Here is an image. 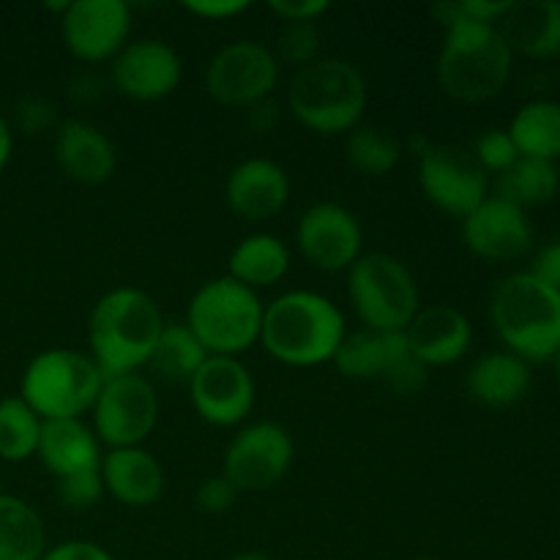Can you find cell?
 <instances>
[{
	"instance_id": "obj_21",
	"label": "cell",
	"mask_w": 560,
	"mask_h": 560,
	"mask_svg": "<svg viewBox=\"0 0 560 560\" xmlns=\"http://www.w3.org/2000/svg\"><path fill=\"white\" fill-rule=\"evenodd\" d=\"M55 162L74 184L102 186L115 175L118 151L96 124L69 118L55 131Z\"/></svg>"
},
{
	"instance_id": "obj_7",
	"label": "cell",
	"mask_w": 560,
	"mask_h": 560,
	"mask_svg": "<svg viewBox=\"0 0 560 560\" xmlns=\"http://www.w3.org/2000/svg\"><path fill=\"white\" fill-rule=\"evenodd\" d=\"M104 375L91 355L74 348H49L33 355L20 381V397L42 421L82 419L91 413Z\"/></svg>"
},
{
	"instance_id": "obj_2",
	"label": "cell",
	"mask_w": 560,
	"mask_h": 560,
	"mask_svg": "<svg viewBox=\"0 0 560 560\" xmlns=\"http://www.w3.org/2000/svg\"><path fill=\"white\" fill-rule=\"evenodd\" d=\"M348 326L331 299L315 290H290L266 304L260 345L284 366L331 364Z\"/></svg>"
},
{
	"instance_id": "obj_45",
	"label": "cell",
	"mask_w": 560,
	"mask_h": 560,
	"mask_svg": "<svg viewBox=\"0 0 560 560\" xmlns=\"http://www.w3.org/2000/svg\"><path fill=\"white\" fill-rule=\"evenodd\" d=\"M552 364H556V375H558V381H560V348H558V353L552 355Z\"/></svg>"
},
{
	"instance_id": "obj_30",
	"label": "cell",
	"mask_w": 560,
	"mask_h": 560,
	"mask_svg": "<svg viewBox=\"0 0 560 560\" xmlns=\"http://www.w3.org/2000/svg\"><path fill=\"white\" fill-rule=\"evenodd\" d=\"M206 359L208 350L202 348V342L191 334L186 323H164L148 366L162 381L186 383L189 386V381L206 364Z\"/></svg>"
},
{
	"instance_id": "obj_25",
	"label": "cell",
	"mask_w": 560,
	"mask_h": 560,
	"mask_svg": "<svg viewBox=\"0 0 560 560\" xmlns=\"http://www.w3.org/2000/svg\"><path fill=\"white\" fill-rule=\"evenodd\" d=\"M530 364L509 350H492L479 355L465 377L470 399H476L485 408H509L525 399L530 392Z\"/></svg>"
},
{
	"instance_id": "obj_34",
	"label": "cell",
	"mask_w": 560,
	"mask_h": 560,
	"mask_svg": "<svg viewBox=\"0 0 560 560\" xmlns=\"http://www.w3.org/2000/svg\"><path fill=\"white\" fill-rule=\"evenodd\" d=\"M470 153L476 156V162L481 164L487 175H501L512 167L520 159L517 145H514L512 135L506 129H487L485 135H479V140L474 142Z\"/></svg>"
},
{
	"instance_id": "obj_4",
	"label": "cell",
	"mask_w": 560,
	"mask_h": 560,
	"mask_svg": "<svg viewBox=\"0 0 560 560\" xmlns=\"http://www.w3.org/2000/svg\"><path fill=\"white\" fill-rule=\"evenodd\" d=\"M490 320L509 353L528 364H545L560 348V290L530 271L509 273L495 284Z\"/></svg>"
},
{
	"instance_id": "obj_24",
	"label": "cell",
	"mask_w": 560,
	"mask_h": 560,
	"mask_svg": "<svg viewBox=\"0 0 560 560\" xmlns=\"http://www.w3.org/2000/svg\"><path fill=\"white\" fill-rule=\"evenodd\" d=\"M102 443L82 419L42 421L38 459L55 479L102 468Z\"/></svg>"
},
{
	"instance_id": "obj_40",
	"label": "cell",
	"mask_w": 560,
	"mask_h": 560,
	"mask_svg": "<svg viewBox=\"0 0 560 560\" xmlns=\"http://www.w3.org/2000/svg\"><path fill=\"white\" fill-rule=\"evenodd\" d=\"M530 273L545 284H550V288L560 290V238L536 252L534 262H530Z\"/></svg>"
},
{
	"instance_id": "obj_29",
	"label": "cell",
	"mask_w": 560,
	"mask_h": 560,
	"mask_svg": "<svg viewBox=\"0 0 560 560\" xmlns=\"http://www.w3.org/2000/svg\"><path fill=\"white\" fill-rule=\"evenodd\" d=\"M47 552V530L27 501L0 495V560H42Z\"/></svg>"
},
{
	"instance_id": "obj_36",
	"label": "cell",
	"mask_w": 560,
	"mask_h": 560,
	"mask_svg": "<svg viewBox=\"0 0 560 560\" xmlns=\"http://www.w3.org/2000/svg\"><path fill=\"white\" fill-rule=\"evenodd\" d=\"M235 498H238V492H235V487L222 474L202 479V485L195 492V503L202 514L230 512L235 506Z\"/></svg>"
},
{
	"instance_id": "obj_15",
	"label": "cell",
	"mask_w": 560,
	"mask_h": 560,
	"mask_svg": "<svg viewBox=\"0 0 560 560\" xmlns=\"http://www.w3.org/2000/svg\"><path fill=\"white\" fill-rule=\"evenodd\" d=\"M189 399L206 424L230 430L244 424L257 402V386L249 366L230 355H208L189 381Z\"/></svg>"
},
{
	"instance_id": "obj_46",
	"label": "cell",
	"mask_w": 560,
	"mask_h": 560,
	"mask_svg": "<svg viewBox=\"0 0 560 560\" xmlns=\"http://www.w3.org/2000/svg\"><path fill=\"white\" fill-rule=\"evenodd\" d=\"M413 560H441V558H430V556H424V558H413Z\"/></svg>"
},
{
	"instance_id": "obj_3",
	"label": "cell",
	"mask_w": 560,
	"mask_h": 560,
	"mask_svg": "<svg viewBox=\"0 0 560 560\" xmlns=\"http://www.w3.org/2000/svg\"><path fill=\"white\" fill-rule=\"evenodd\" d=\"M162 328V310L145 290L126 284L107 290L88 317V355L104 377L131 375L148 366Z\"/></svg>"
},
{
	"instance_id": "obj_18",
	"label": "cell",
	"mask_w": 560,
	"mask_h": 560,
	"mask_svg": "<svg viewBox=\"0 0 560 560\" xmlns=\"http://www.w3.org/2000/svg\"><path fill=\"white\" fill-rule=\"evenodd\" d=\"M463 241L470 255L487 262L520 260L530 249L534 228L523 208L490 195L463 219Z\"/></svg>"
},
{
	"instance_id": "obj_16",
	"label": "cell",
	"mask_w": 560,
	"mask_h": 560,
	"mask_svg": "<svg viewBox=\"0 0 560 560\" xmlns=\"http://www.w3.org/2000/svg\"><path fill=\"white\" fill-rule=\"evenodd\" d=\"M60 36L80 63H104L129 44L131 9L124 0H74L60 14Z\"/></svg>"
},
{
	"instance_id": "obj_37",
	"label": "cell",
	"mask_w": 560,
	"mask_h": 560,
	"mask_svg": "<svg viewBox=\"0 0 560 560\" xmlns=\"http://www.w3.org/2000/svg\"><path fill=\"white\" fill-rule=\"evenodd\" d=\"M328 9H331L328 0H271V3H268V11H271L277 20H282V25H293V22H317Z\"/></svg>"
},
{
	"instance_id": "obj_6",
	"label": "cell",
	"mask_w": 560,
	"mask_h": 560,
	"mask_svg": "<svg viewBox=\"0 0 560 560\" xmlns=\"http://www.w3.org/2000/svg\"><path fill=\"white\" fill-rule=\"evenodd\" d=\"M262 312L260 293L244 288L233 277H217L200 284L186 306V326L191 328L208 355L241 359L260 342Z\"/></svg>"
},
{
	"instance_id": "obj_39",
	"label": "cell",
	"mask_w": 560,
	"mask_h": 560,
	"mask_svg": "<svg viewBox=\"0 0 560 560\" xmlns=\"http://www.w3.org/2000/svg\"><path fill=\"white\" fill-rule=\"evenodd\" d=\"M42 560H115L102 545L88 539H69L60 545L47 547Z\"/></svg>"
},
{
	"instance_id": "obj_41",
	"label": "cell",
	"mask_w": 560,
	"mask_h": 560,
	"mask_svg": "<svg viewBox=\"0 0 560 560\" xmlns=\"http://www.w3.org/2000/svg\"><path fill=\"white\" fill-rule=\"evenodd\" d=\"M49 120H52V107H49L44 98H25V102H22V107H20L22 129H27V131L44 129Z\"/></svg>"
},
{
	"instance_id": "obj_28",
	"label": "cell",
	"mask_w": 560,
	"mask_h": 560,
	"mask_svg": "<svg viewBox=\"0 0 560 560\" xmlns=\"http://www.w3.org/2000/svg\"><path fill=\"white\" fill-rule=\"evenodd\" d=\"M560 191V170L558 164L541 162V159L520 156L506 173L498 175L495 197L523 208L547 206L558 197Z\"/></svg>"
},
{
	"instance_id": "obj_38",
	"label": "cell",
	"mask_w": 560,
	"mask_h": 560,
	"mask_svg": "<svg viewBox=\"0 0 560 560\" xmlns=\"http://www.w3.org/2000/svg\"><path fill=\"white\" fill-rule=\"evenodd\" d=\"M184 9L197 20L228 22L249 11V0H189V3H184Z\"/></svg>"
},
{
	"instance_id": "obj_44",
	"label": "cell",
	"mask_w": 560,
	"mask_h": 560,
	"mask_svg": "<svg viewBox=\"0 0 560 560\" xmlns=\"http://www.w3.org/2000/svg\"><path fill=\"white\" fill-rule=\"evenodd\" d=\"M230 560H271L266 556V552H257V550H246V552H238V556H233Z\"/></svg>"
},
{
	"instance_id": "obj_32",
	"label": "cell",
	"mask_w": 560,
	"mask_h": 560,
	"mask_svg": "<svg viewBox=\"0 0 560 560\" xmlns=\"http://www.w3.org/2000/svg\"><path fill=\"white\" fill-rule=\"evenodd\" d=\"M38 438H42V419L16 397L0 399V459L5 463H25L36 457Z\"/></svg>"
},
{
	"instance_id": "obj_23",
	"label": "cell",
	"mask_w": 560,
	"mask_h": 560,
	"mask_svg": "<svg viewBox=\"0 0 560 560\" xmlns=\"http://www.w3.org/2000/svg\"><path fill=\"white\" fill-rule=\"evenodd\" d=\"M495 27L512 55L534 60L560 55V0H512Z\"/></svg>"
},
{
	"instance_id": "obj_19",
	"label": "cell",
	"mask_w": 560,
	"mask_h": 560,
	"mask_svg": "<svg viewBox=\"0 0 560 560\" xmlns=\"http://www.w3.org/2000/svg\"><path fill=\"white\" fill-rule=\"evenodd\" d=\"M224 202L238 219L249 224L279 217L290 202V178L282 164L271 159H246L235 164L224 180Z\"/></svg>"
},
{
	"instance_id": "obj_14",
	"label": "cell",
	"mask_w": 560,
	"mask_h": 560,
	"mask_svg": "<svg viewBox=\"0 0 560 560\" xmlns=\"http://www.w3.org/2000/svg\"><path fill=\"white\" fill-rule=\"evenodd\" d=\"M295 246L317 271L348 273L364 255V230L350 208L339 202H315L299 219Z\"/></svg>"
},
{
	"instance_id": "obj_10",
	"label": "cell",
	"mask_w": 560,
	"mask_h": 560,
	"mask_svg": "<svg viewBox=\"0 0 560 560\" xmlns=\"http://www.w3.org/2000/svg\"><path fill=\"white\" fill-rule=\"evenodd\" d=\"M91 430L104 448L142 446L159 424V394L140 372L104 377L91 408Z\"/></svg>"
},
{
	"instance_id": "obj_42",
	"label": "cell",
	"mask_w": 560,
	"mask_h": 560,
	"mask_svg": "<svg viewBox=\"0 0 560 560\" xmlns=\"http://www.w3.org/2000/svg\"><path fill=\"white\" fill-rule=\"evenodd\" d=\"M277 120H279V109L271 98H266V102L246 109V124H249V129L255 131V135H266V131H271Z\"/></svg>"
},
{
	"instance_id": "obj_35",
	"label": "cell",
	"mask_w": 560,
	"mask_h": 560,
	"mask_svg": "<svg viewBox=\"0 0 560 560\" xmlns=\"http://www.w3.org/2000/svg\"><path fill=\"white\" fill-rule=\"evenodd\" d=\"M55 495L71 512H88V509L96 506L107 492H104V481L98 470H85V474L66 476L58 479L55 485Z\"/></svg>"
},
{
	"instance_id": "obj_43",
	"label": "cell",
	"mask_w": 560,
	"mask_h": 560,
	"mask_svg": "<svg viewBox=\"0 0 560 560\" xmlns=\"http://www.w3.org/2000/svg\"><path fill=\"white\" fill-rule=\"evenodd\" d=\"M11 148H14V135H11V126L5 124V118L0 115V173H3L5 164H9Z\"/></svg>"
},
{
	"instance_id": "obj_31",
	"label": "cell",
	"mask_w": 560,
	"mask_h": 560,
	"mask_svg": "<svg viewBox=\"0 0 560 560\" xmlns=\"http://www.w3.org/2000/svg\"><path fill=\"white\" fill-rule=\"evenodd\" d=\"M345 151H348L350 167L366 178H383V175L394 173L402 159V145L397 137L370 124H361L350 131Z\"/></svg>"
},
{
	"instance_id": "obj_8",
	"label": "cell",
	"mask_w": 560,
	"mask_h": 560,
	"mask_svg": "<svg viewBox=\"0 0 560 560\" xmlns=\"http://www.w3.org/2000/svg\"><path fill=\"white\" fill-rule=\"evenodd\" d=\"M348 295L355 317L370 331H405L421 310L416 277L399 257L364 252L348 271Z\"/></svg>"
},
{
	"instance_id": "obj_1",
	"label": "cell",
	"mask_w": 560,
	"mask_h": 560,
	"mask_svg": "<svg viewBox=\"0 0 560 560\" xmlns=\"http://www.w3.org/2000/svg\"><path fill=\"white\" fill-rule=\"evenodd\" d=\"M432 16L446 31L435 69L443 93L463 104H485L501 96L512 80L514 55L498 27L465 20L457 3L435 5Z\"/></svg>"
},
{
	"instance_id": "obj_11",
	"label": "cell",
	"mask_w": 560,
	"mask_h": 560,
	"mask_svg": "<svg viewBox=\"0 0 560 560\" xmlns=\"http://www.w3.org/2000/svg\"><path fill=\"white\" fill-rule=\"evenodd\" d=\"M279 85V60L271 47L249 38L228 44L206 69V91L222 107L249 109L273 96Z\"/></svg>"
},
{
	"instance_id": "obj_12",
	"label": "cell",
	"mask_w": 560,
	"mask_h": 560,
	"mask_svg": "<svg viewBox=\"0 0 560 560\" xmlns=\"http://www.w3.org/2000/svg\"><path fill=\"white\" fill-rule=\"evenodd\" d=\"M295 457L293 435L277 421H255L224 448L222 476L235 492H268L288 476Z\"/></svg>"
},
{
	"instance_id": "obj_26",
	"label": "cell",
	"mask_w": 560,
	"mask_h": 560,
	"mask_svg": "<svg viewBox=\"0 0 560 560\" xmlns=\"http://www.w3.org/2000/svg\"><path fill=\"white\" fill-rule=\"evenodd\" d=\"M290 262H293V257H290L288 244L279 235L252 233L230 252L228 277L260 293V290L273 288L288 277Z\"/></svg>"
},
{
	"instance_id": "obj_22",
	"label": "cell",
	"mask_w": 560,
	"mask_h": 560,
	"mask_svg": "<svg viewBox=\"0 0 560 560\" xmlns=\"http://www.w3.org/2000/svg\"><path fill=\"white\" fill-rule=\"evenodd\" d=\"M104 492L129 509L153 506L164 495V468L145 446L109 448L98 468Z\"/></svg>"
},
{
	"instance_id": "obj_9",
	"label": "cell",
	"mask_w": 560,
	"mask_h": 560,
	"mask_svg": "<svg viewBox=\"0 0 560 560\" xmlns=\"http://www.w3.org/2000/svg\"><path fill=\"white\" fill-rule=\"evenodd\" d=\"M331 364L342 377L381 381L402 397H413L430 383V370L413 355L405 331H348Z\"/></svg>"
},
{
	"instance_id": "obj_17",
	"label": "cell",
	"mask_w": 560,
	"mask_h": 560,
	"mask_svg": "<svg viewBox=\"0 0 560 560\" xmlns=\"http://www.w3.org/2000/svg\"><path fill=\"white\" fill-rule=\"evenodd\" d=\"M184 77L178 52L162 38L129 42L113 60L109 80L120 96L131 102H162L173 96Z\"/></svg>"
},
{
	"instance_id": "obj_27",
	"label": "cell",
	"mask_w": 560,
	"mask_h": 560,
	"mask_svg": "<svg viewBox=\"0 0 560 560\" xmlns=\"http://www.w3.org/2000/svg\"><path fill=\"white\" fill-rule=\"evenodd\" d=\"M517 153L525 159H541L556 164L560 159V104L536 98L523 104L509 124Z\"/></svg>"
},
{
	"instance_id": "obj_5",
	"label": "cell",
	"mask_w": 560,
	"mask_h": 560,
	"mask_svg": "<svg viewBox=\"0 0 560 560\" xmlns=\"http://www.w3.org/2000/svg\"><path fill=\"white\" fill-rule=\"evenodd\" d=\"M370 104V88L359 66L342 58H320L295 71L288 107L304 129L323 137L350 135Z\"/></svg>"
},
{
	"instance_id": "obj_33",
	"label": "cell",
	"mask_w": 560,
	"mask_h": 560,
	"mask_svg": "<svg viewBox=\"0 0 560 560\" xmlns=\"http://www.w3.org/2000/svg\"><path fill=\"white\" fill-rule=\"evenodd\" d=\"M323 33L317 22H293V25H282L277 36V55L279 63L295 66V71L304 66L315 63L323 58Z\"/></svg>"
},
{
	"instance_id": "obj_20",
	"label": "cell",
	"mask_w": 560,
	"mask_h": 560,
	"mask_svg": "<svg viewBox=\"0 0 560 560\" xmlns=\"http://www.w3.org/2000/svg\"><path fill=\"white\" fill-rule=\"evenodd\" d=\"M410 350L427 370L452 366L468 355L474 345V326L457 306L432 304L421 306L410 326L405 328Z\"/></svg>"
},
{
	"instance_id": "obj_13",
	"label": "cell",
	"mask_w": 560,
	"mask_h": 560,
	"mask_svg": "<svg viewBox=\"0 0 560 560\" xmlns=\"http://www.w3.org/2000/svg\"><path fill=\"white\" fill-rule=\"evenodd\" d=\"M419 186L430 206L459 222L490 197V175L468 148L459 145L430 142L419 156Z\"/></svg>"
}]
</instances>
